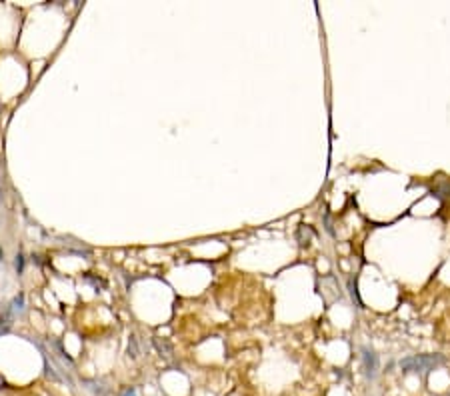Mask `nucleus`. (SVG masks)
<instances>
[{
	"instance_id": "obj_6",
	"label": "nucleus",
	"mask_w": 450,
	"mask_h": 396,
	"mask_svg": "<svg viewBox=\"0 0 450 396\" xmlns=\"http://www.w3.org/2000/svg\"><path fill=\"white\" fill-rule=\"evenodd\" d=\"M8 308H10V312H12V314L22 312V310H24V294H22V292H18V294L12 298V302L8 304Z\"/></svg>"
},
{
	"instance_id": "obj_5",
	"label": "nucleus",
	"mask_w": 450,
	"mask_h": 396,
	"mask_svg": "<svg viewBox=\"0 0 450 396\" xmlns=\"http://www.w3.org/2000/svg\"><path fill=\"white\" fill-rule=\"evenodd\" d=\"M12 312H10V308L6 306L4 310H2V314H0V334H6L10 327H12Z\"/></svg>"
},
{
	"instance_id": "obj_12",
	"label": "nucleus",
	"mask_w": 450,
	"mask_h": 396,
	"mask_svg": "<svg viewBox=\"0 0 450 396\" xmlns=\"http://www.w3.org/2000/svg\"><path fill=\"white\" fill-rule=\"evenodd\" d=\"M122 396H138V392H136V388H126Z\"/></svg>"
},
{
	"instance_id": "obj_7",
	"label": "nucleus",
	"mask_w": 450,
	"mask_h": 396,
	"mask_svg": "<svg viewBox=\"0 0 450 396\" xmlns=\"http://www.w3.org/2000/svg\"><path fill=\"white\" fill-rule=\"evenodd\" d=\"M348 288H350V294H352V300H356L358 308H364V304L360 300V294H358V286H356V276L348 280Z\"/></svg>"
},
{
	"instance_id": "obj_9",
	"label": "nucleus",
	"mask_w": 450,
	"mask_h": 396,
	"mask_svg": "<svg viewBox=\"0 0 450 396\" xmlns=\"http://www.w3.org/2000/svg\"><path fill=\"white\" fill-rule=\"evenodd\" d=\"M128 356H130V358H136V356H138V344H136V336H130V342H128Z\"/></svg>"
},
{
	"instance_id": "obj_3",
	"label": "nucleus",
	"mask_w": 450,
	"mask_h": 396,
	"mask_svg": "<svg viewBox=\"0 0 450 396\" xmlns=\"http://www.w3.org/2000/svg\"><path fill=\"white\" fill-rule=\"evenodd\" d=\"M430 194H432V196H436L438 200L450 198V178H444V176L436 178L434 187L430 188Z\"/></svg>"
},
{
	"instance_id": "obj_11",
	"label": "nucleus",
	"mask_w": 450,
	"mask_h": 396,
	"mask_svg": "<svg viewBox=\"0 0 450 396\" xmlns=\"http://www.w3.org/2000/svg\"><path fill=\"white\" fill-rule=\"evenodd\" d=\"M324 228H326V232L330 234V236H336V232H334V228H332V222H330V212L326 210L324 212Z\"/></svg>"
},
{
	"instance_id": "obj_10",
	"label": "nucleus",
	"mask_w": 450,
	"mask_h": 396,
	"mask_svg": "<svg viewBox=\"0 0 450 396\" xmlns=\"http://www.w3.org/2000/svg\"><path fill=\"white\" fill-rule=\"evenodd\" d=\"M14 268H16V272H18V274H22V272H24V254H22V252H18V254H16Z\"/></svg>"
},
{
	"instance_id": "obj_4",
	"label": "nucleus",
	"mask_w": 450,
	"mask_h": 396,
	"mask_svg": "<svg viewBox=\"0 0 450 396\" xmlns=\"http://www.w3.org/2000/svg\"><path fill=\"white\" fill-rule=\"evenodd\" d=\"M316 236L314 232V228L312 226H308V224H300L298 228H296V242H298V246L300 248H306L310 246V242H312V238Z\"/></svg>"
},
{
	"instance_id": "obj_2",
	"label": "nucleus",
	"mask_w": 450,
	"mask_h": 396,
	"mask_svg": "<svg viewBox=\"0 0 450 396\" xmlns=\"http://www.w3.org/2000/svg\"><path fill=\"white\" fill-rule=\"evenodd\" d=\"M362 368H364L366 378H370V380L376 378V372H378V356L374 354V350L368 348V346L362 348Z\"/></svg>"
},
{
	"instance_id": "obj_13",
	"label": "nucleus",
	"mask_w": 450,
	"mask_h": 396,
	"mask_svg": "<svg viewBox=\"0 0 450 396\" xmlns=\"http://www.w3.org/2000/svg\"><path fill=\"white\" fill-rule=\"evenodd\" d=\"M2 257H4V252H2V248H0V260H2Z\"/></svg>"
},
{
	"instance_id": "obj_14",
	"label": "nucleus",
	"mask_w": 450,
	"mask_h": 396,
	"mask_svg": "<svg viewBox=\"0 0 450 396\" xmlns=\"http://www.w3.org/2000/svg\"><path fill=\"white\" fill-rule=\"evenodd\" d=\"M442 396H450V394H442Z\"/></svg>"
},
{
	"instance_id": "obj_8",
	"label": "nucleus",
	"mask_w": 450,
	"mask_h": 396,
	"mask_svg": "<svg viewBox=\"0 0 450 396\" xmlns=\"http://www.w3.org/2000/svg\"><path fill=\"white\" fill-rule=\"evenodd\" d=\"M152 342H154V346L158 348V352H160V354H164V356H170L172 348H170V344H168L166 340H162V342H160V338H152Z\"/></svg>"
},
{
	"instance_id": "obj_1",
	"label": "nucleus",
	"mask_w": 450,
	"mask_h": 396,
	"mask_svg": "<svg viewBox=\"0 0 450 396\" xmlns=\"http://www.w3.org/2000/svg\"><path fill=\"white\" fill-rule=\"evenodd\" d=\"M440 364H444L442 354H412L398 362L404 374H428Z\"/></svg>"
}]
</instances>
